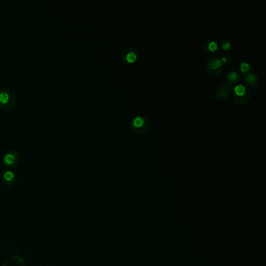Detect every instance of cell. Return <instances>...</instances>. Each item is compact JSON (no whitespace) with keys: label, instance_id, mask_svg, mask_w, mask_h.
Listing matches in <instances>:
<instances>
[{"label":"cell","instance_id":"6da1fadb","mask_svg":"<svg viewBox=\"0 0 266 266\" xmlns=\"http://www.w3.org/2000/svg\"><path fill=\"white\" fill-rule=\"evenodd\" d=\"M17 98L15 94L10 89L3 88L0 90V107L10 109L15 105Z\"/></svg>","mask_w":266,"mask_h":266},{"label":"cell","instance_id":"7a4b0ae2","mask_svg":"<svg viewBox=\"0 0 266 266\" xmlns=\"http://www.w3.org/2000/svg\"><path fill=\"white\" fill-rule=\"evenodd\" d=\"M20 156L19 152L16 150H10L6 152L2 157V162L4 165L9 168H14L17 166L20 162Z\"/></svg>","mask_w":266,"mask_h":266},{"label":"cell","instance_id":"3957f363","mask_svg":"<svg viewBox=\"0 0 266 266\" xmlns=\"http://www.w3.org/2000/svg\"><path fill=\"white\" fill-rule=\"evenodd\" d=\"M16 180V176L14 172L7 169L6 171H4L1 175V181L4 185L6 186H12L15 183Z\"/></svg>","mask_w":266,"mask_h":266},{"label":"cell","instance_id":"277c9868","mask_svg":"<svg viewBox=\"0 0 266 266\" xmlns=\"http://www.w3.org/2000/svg\"><path fill=\"white\" fill-rule=\"evenodd\" d=\"M234 91H235V94H236V96H238V97H241V96H243L244 94H245L246 89L245 88H244V86L239 84V85H237L235 87Z\"/></svg>","mask_w":266,"mask_h":266},{"label":"cell","instance_id":"5b68a950","mask_svg":"<svg viewBox=\"0 0 266 266\" xmlns=\"http://www.w3.org/2000/svg\"><path fill=\"white\" fill-rule=\"evenodd\" d=\"M144 119L142 117H140V116H137L136 118L133 120V127H135L136 128H140L143 125H144Z\"/></svg>","mask_w":266,"mask_h":266},{"label":"cell","instance_id":"8992f818","mask_svg":"<svg viewBox=\"0 0 266 266\" xmlns=\"http://www.w3.org/2000/svg\"><path fill=\"white\" fill-rule=\"evenodd\" d=\"M126 59L129 63H133L137 59V55L134 52H129V53H127V55H126Z\"/></svg>","mask_w":266,"mask_h":266},{"label":"cell","instance_id":"52a82bcc","mask_svg":"<svg viewBox=\"0 0 266 266\" xmlns=\"http://www.w3.org/2000/svg\"><path fill=\"white\" fill-rule=\"evenodd\" d=\"M227 77H228L229 79L233 82H236V80H238V78H239L237 74H236V72H233V71H231V72L229 73V74H227Z\"/></svg>","mask_w":266,"mask_h":266},{"label":"cell","instance_id":"ba28073f","mask_svg":"<svg viewBox=\"0 0 266 266\" xmlns=\"http://www.w3.org/2000/svg\"><path fill=\"white\" fill-rule=\"evenodd\" d=\"M222 64V61L219 60V59H215V61H213L212 63H211L210 67H211V68L212 69V70H215V69L220 67Z\"/></svg>","mask_w":266,"mask_h":266},{"label":"cell","instance_id":"9c48e42d","mask_svg":"<svg viewBox=\"0 0 266 266\" xmlns=\"http://www.w3.org/2000/svg\"><path fill=\"white\" fill-rule=\"evenodd\" d=\"M208 49H209V50L211 52L215 51V50H217V49H218V45H217L216 42H210L208 45Z\"/></svg>","mask_w":266,"mask_h":266},{"label":"cell","instance_id":"30bf717a","mask_svg":"<svg viewBox=\"0 0 266 266\" xmlns=\"http://www.w3.org/2000/svg\"><path fill=\"white\" fill-rule=\"evenodd\" d=\"M247 82H248V83H250L251 84H254V82L257 81V78L255 75L251 74V75H249V76L247 77Z\"/></svg>","mask_w":266,"mask_h":266},{"label":"cell","instance_id":"8fae6325","mask_svg":"<svg viewBox=\"0 0 266 266\" xmlns=\"http://www.w3.org/2000/svg\"><path fill=\"white\" fill-rule=\"evenodd\" d=\"M249 64L247 63H242L241 65H240V68H241V70L243 72H245V71H247L249 70Z\"/></svg>","mask_w":266,"mask_h":266},{"label":"cell","instance_id":"7c38bea8","mask_svg":"<svg viewBox=\"0 0 266 266\" xmlns=\"http://www.w3.org/2000/svg\"><path fill=\"white\" fill-rule=\"evenodd\" d=\"M222 46L225 50H227L230 48V42H226V43H225V44H222Z\"/></svg>","mask_w":266,"mask_h":266}]
</instances>
